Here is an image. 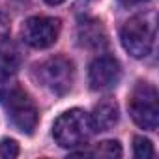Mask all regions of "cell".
<instances>
[{
	"instance_id": "2e32d148",
	"label": "cell",
	"mask_w": 159,
	"mask_h": 159,
	"mask_svg": "<svg viewBox=\"0 0 159 159\" xmlns=\"http://www.w3.org/2000/svg\"><path fill=\"white\" fill-rule=\"evenodd\" d=\"M47 4H51V6H56V4H62V2H66V0H45Z\"/></svg>"
},
{
	"instance_id": "8992f818",
	"label": "cell",
	"mask_w": 159,
	"mask_h": 159,
	"mask_svg": "<svg viewBox=\"0 0 159 159\" xmlns=\"http://www.w3.org/2000/svg\"><path fill=\"white\" fill-rule=\"evenodd\" d=\"M60 28L62 23L56 17H30L21 28V38L34 49H47L58 39Z\"/></svg>"
},
{
	"instance_id": "9a60e30c",
	"label": "cell",
	"mask_w": 159,
	"mask_h": 159,
	"mask_svg": "<svg viewBox=\"0 0 159 159\" xmlns=\"http://www.w3.org/2000/svg\"><path fill=\"white\" fill-rule=\"evenodd\" d=\"M118 2H120L124 8H133V6H139V4L146 2V0H118Z\"/></svg>"
},
{
	"instance_id": "3957f363",
	"label": "cell",
	"mask_w": 159,
	"mask_h": 159,
	"mask_svg": "<svg viewBox=\"0 0 159 159\" xmlns=\"http://www.w3.org/2000/svg\"><path fill=\"white\" fill-rule=\"evenodd\" d=\"M73 64L64 56H52L34 67L36 81L56 96H64L73 86Z\"/></svg>"
},
{
	"instance_id": "7a4b0ae2",
	"label": "cell",
	"mask_w": 159,
	"mask_h": 159,
	"mask_svg": "<svg viewBox=\"0 0 159 159\" xmlns=\"http://www.w3.org/2000/svg\"><path fill=\"white\" fill-rule=\"evenodd\" d=\"M94 133L90 114L83 109H69L60 114L52 125V137L62 148H75L84 144Z\"/></svg>"
},
{
	"instance_id": "5bb4252c",
	"label": "cell",
	"mask_w": 159,
	"mask_h": 159,
	"mask_svg": "<svg viewBox=\"0 0 159 159\" xmlns=\"http://www.w3.org/2000/svg\"><path fill=\"white\" fill-rule=\"evenodd\" d=\"M8 34H10V17L4 11H0V41H4Z\"/></svg>"
},
{
	"instance_id": "6da1fadb",
	"label": "cell",
	"mask_w": 159,
	"mask_h": 159,
	"mask_svg": "<svg viewBox=\"0 0 159 159\" xmlns=\"http://www.w3.org/2000/svg\"><path fill=\"white\" fill-rule=\"evenodd\" d=\"M0 103L6 107L11 124L19 131L26 135L34 133L39 116L34 101L28 98L26 92H23L17 84L2 83V79H0Z\"/></svg>"
},
{
	"instance_id": "277c9868",
	"label": "cell",
	"mask_w": 159,
	"mask_h": 159,
	"mask_svg": "<svg viewBox=\"0 0 159 159\" xmlns=\"http://www.w3.org/2000/svg\"><path fill=\"white\" fill-rule=\"evenodd\" d=\"M129 114L133 122L142 129H157L159 125V103L157 90L148 83H139L129 96Z\"/></svg>"
},
{
	"instance_id": "7c38bea8",
	"label": "cell",
	"mask_w": 159,
	"mask_h": 159,
	"mask_svg": "<svg viewBox=\"0 0 159 159\" xmlns=\"http://www.w3.org/2000/svg\"><path fill=\"white\" fill-rule=\"evenodd\" d=\"M133 152H135V157L137 159H150L153 157V144L144 139V137H135L133 139Z\"/></svg>"
},
{
	"instance_id": "8fae6325",
	"label": "cell",
	"mask_w": 159,
	"mask_h": 159,
	"mask_svg": "<svg viewBox=\"0 0 159 159\" xmlns=\"http://www.w3.org/2000/svg\"><path fill=\"white\" fill-rule=\"evenodd\" d=\"M75 155H94V157H120L122 155V146L118 140H103L96 144L94 150H83V152H75Z\"/></svg>"
},
{
	"instance_id": "9c48e42d",
	"label": "cell",
	"mask_w": 159,
	"mask_h": 159,
	"mask_svg": "<svg viewBox=\"0 0 159 159\" xmlns=\"http://www.w3.org/2000/svg\"><path fill=\"white\" fill-rule=\"evenodd\" d=\"M118 118H120V111L114 101H101L99 105H96L94 112L90 114L94 131H107L114 127Z\"/></svg>"
},
{
	"instance_id": "4fadbf2b",
	"label": "cell",
	"mask_w": 159,
	"mask_h": 159,
	"mask_svg": "<svg viewBox=\"0 0 159 159\" xmlns=\"http://www.w3.org/2000/svg\"><path fill=\"white\" fill-rule=\"evenodd\" d=\"M19 155V144L11 139L0 140V159H13Z\"/></svg>"
},
{
	"instance_id": "30bf717a",
	"label": "cell",
	"mask_w": 159,
	"mask_h": 159,
	"mask_svg": "<svg viewBox=\"0 0 159 159\" xmlns=\"http://www.w3.org/2000/svg\"><path fill=\"white\" fill-rule=\"evenodd\" d=\"M21 51L15 43L4 39L0 41V79H8L21 67Z\"/></svg>"
},
{
	"instance_id": "5b68a950",
	"label": "cell",
	"mask_w": 159,
	"mask_h": 159,
	"mask_svg": "<svg viewBox=\"0 0 159 159\" xmlns=\"http://www.w3.org/2000/svg\"><path fill=\"white\" fill-rule=\"evenodd\" d=\"M122 45L124 49L133 56V58H144L150 54L152 47H153V39H155V28L153 25L139 15V17H131L124 26H122Z\"/></svg>"
},
{
	"instance_id": "ba28073f",
	"label": "cell",
	"mask_w": 159,
	"mask_h": 159,
	"mask_svg": "<svg viewBox=\"0 0 159 159\" xmlns=\"http://www.w3.org/2000/svg\"><path fill=\"white\" fill-rule=\"evenodd\" d=\"M77 38H79V43L88 47V49H94V51H99L103 47H107V32L103 28V25L98 21V19H84L81 21L77 28Z\"/></svg>"
},
{
	"instance_id": "52a82bcc",
	"label": "cell",
	"mask_w": 159,
	"mask_h": 159,
	"mask_svg": "<svg viewBox=\"0 0 159 159\" xmlns=\"http://www.w3.org/2000/svg\"><path fill=\"white\" fill-rule=\"evenodd\" d=\"M120 77H122L120 62L111 56H99L88 67V83L90 88L96 92H105L114 88L120 83Z\"/></svg>"
}]
</instances>
